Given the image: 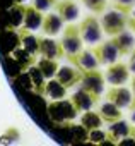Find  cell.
I'll return each instance as SVG.
<instances>
[{
  "label": "cell",
  "mask_w": 135,
  "mask_h": 146,
  "mask_svg": "<svg viewBox=\"0 0 135 146\" xmlns=\"http://www.w3.org/2000/svg\"><path fill=\"white\" fill-rule=\"evenodd\" d=\"M101 26L106 35L115 36L128 26V14H125L118 9L108 11V12H104L103 19H101Z\"/></svg>",
  "instance_id": "3"
},
{
  "label": "cell",
  "mask_w": 135,
  "mask_h": 146,
  "mask_svg": "<svg viewBox=\"0 0 135 146\" xmlns=\"http://www.w3.org/2000/svg\"><path fill=\"white\" fill-rule=\"evenodd\" d=\"M89 139L92 143H104V141H108V132H103L101 127L92 129V131H89Z\"/></svg>",
  "instance_id": "26"
},
{
  "label": "cell",
  "mask_w": 135,
  "mask_h": 146,
  "mask_svg": "<svg viewBox=\"0 0 135 146\" xmlns=\"http://www.w3.org/2000/svg\"><path fill=\"white\" fill-rule=\"evenodd\" d=\"M103 124H104V120L101 119L99 112H92V110H86L84 115H82V119H81V125L87 132L92 131V129H99Z\"/></svg>",
  "instance_id": "22"
},
{
  "label": "cell",
  "mask_w": 135,
  "mask_h": 146,
  "mask_svg": "<svg viewBox=\"0 0 135 146\" xmlns=\"http://www.w3.org/2000/svg\"><path fill=\"white\" fill-rule=\"evenodd\" d=\"M67 60L72 62L75 67H79L82 72H84V70H91V69H98V65H99V62H98L94 52H92V50H87V48H86V50L82 48L77 55L67 58Z\"/></svg>",
  "instance_id": "12"
},
{
  "label": "cell",
  "mask_w": 135,
  "mask_h": 146,
  "mask_svg": "<svg viewBox=\"0 0 135 146\" xmlns=\"http://www.w3.org/2000/svg\"><path fill=\"white\" fill-rule=\"evenodd\" d=\"M111 41L116 45L120 55H130L133 52V48H135V38L128 29H123L118 35L111 36Z\"/></svg>",
  "instance_id": "15"
},
{
  "label": "cell",
  "mask_w": 135,
  "mask_h": 146,
  "mask_svg": "<svg viewBox=\"0 0 135 146\" xmlns=\"http://www.w3.org/2000/svg\"><path fill=\"white\" fill-rule=\"evenodd\" d=\"M104 74L98 69H91V70H84L82 72V79H81V86L98 96H101L103 90H104Z\"/></svg>",
  "instance_id": "6"
},
{
  "label": "cell",
  "mask_w": 135,
  "mask_h": 146,
  "mask_svg": "<svg viewBox=\"0 0 135 146\" xmlns=\"http://www.w3.org/2000/svg\"><path fill=\"white\" fill-rule=\"evenodd\" d=\"M56 79L69 90L74 88L75 84H81L82 79V70L79 67H62L56 70Z\"/></svg>",
  "instance_id": "13"
},
{
  "label": "cell",
  "mask_w": 135,
  "mask_h": 146,
  "mask_svg": "<svg viewBox=\"0 0 135 146\" xmlns=\"http://www.w3.org/2000/svg\"><path fill=\"white\" fill-rule=\"evenodd\" d=\"M106 100H109L111 103L118 105L120 108H128L133 96H132V91L126 90L125 86H111L108 91H106Z\"/></svg>",
  "instance_id": "11"
},
{
  "label": "cell",
  "mask_w": 135,
  "mask_h": 146,
  "mask_svg": "<svg viewBox=\"0 0 135 146\" xmlns=\"http://www.w3.org/2000/svg\"><path fill=\"white\" fill-rule=\"evenodd\" d=\"M99 115H101V119H103L106 124H113V122L123 119L121 108H120L118 105L111 103L109 100H106L104 103H101V107H99Z\"/></svg>",
  "instance_id": "18"
},
{
  "label": "cell",
  "mask_w": 135,
  "mask_h": 146,
  "mask_svg": "<svg viewBox=\"0 0 135 146\" xmlns=\"http://www.w3.org/2000/svg\"><path fill=\"white\" fill-rule=\"evenodd\" d=\"M92 52H94V55H96L99 65H111V64L118 62V58L121 57L120 52H118V48H116V45H115L111 40L96 45V48H94Z\"/></svg>",
  "instance_id": "7"
},
{
  "label": "cell",
  "mask_w": 135,
  "mask_h": 146,
  "mask_svg": "<svg viewBox=\"0 0 135 146\" xmlns=\"http://www.w3.org/2000/svg\"><path fill=\"white\" fill-rule=\"evenodd\" d=\"M70 100H72V103L75 105V108L79 112H86V110H92V107L99 103L101 96H98V95H94V93H91V91H87L81 86V90H77L72 95Z\"/></svg>",
  "instance_id": "9"
},
{
  "label": "cell",
  "mask_w": 135,
  "mask_h": 146,
  "mask_svg": "<svg viewBox=\"0 0 135 146\" xmlns=\"http://www.w3.org/2000/svg\"><path fill=\"white\" fill-rule=\"evenodd\" d=\"M41 24H43V12L34 5H28L24 9V28L29 31H34V29H39Z\"/></svg>",
  "instance_id": "16"
},
{
  "label": "cell",
  "mask_w": 135,
  "mask_h": 146,
  "mask_svg": "<svg viewBox=\"0 0 135 146\" xmlns=\"http://www.w3.org/2000/svg\"><path fill=\"white\" fill-rule=\"evenodd\" d=\"M132 91H133V96H135V78L132 79Z\"/></svg>",
  "instance_id": "30"
},
{
  "label": "cell",
  "mask_w": 135,
  "mask_h": 146,
  "mask_svg": "<svg viewBox=\"0 0 135 146\" xmlns=\"http://www.w3.org/2000/svg\"><path fill=\"white\" fill-rule=\"evenodd\" d=\"M28 76H29V84H31V90L43 95L45 93V76H43V72L39 70V67H29L28 70Z\"/></svg>",
  "instance_id": "21"
},
{
  "label": "cell",
  "mask_w": 135,
  "mask_h": 146,
  "mask_svg": "<svg viewBox=\"0 0 135 146\" xmlns=\"http://www.w3.org/2000/svg\"><path fill=\"white\" fill-rule=\"evenodd\" d=\"M79 28H81L82 40H84L87 45L94 46V45L99 43V40H101V36H103V26H101V23L98 21L96 16H87V17H84V21L81 23Z\"/></svg>",
  "instance_id": "4"
},
{
  "label": "cell",
  "mask_w": 135,
  "mask_h": 146,
  "mask_svg": "<svg viewBox=\"0 0 135 146\" xmlns=\"http://www.w3.org/2000/svg\"><path fill=\"white\" fill-rule=\"evenodd\" d=\"M21 43H22V46H24V52H28L29 55H33V57H36V55H39V38L38 36H34L29 29H22L21 31Z\"/></svg>",
  "instance_id": "19"
},
{
  "label": "cell",
  "mask_w": 135,
  "mask_h": 146,
  "mask_svg": "<svg viewBox=\"0 0 135 146\" xmlns=\"http://www.w3.org/2000/svg\"><path fill=\"white\" fill-rule=\"evenodd\" d=\"M55 2H56V0H34V7L43 12V11H48L50 7H53Z\"/></svg>",
  "instance_id": "27"
},
{
  "label": "cell",
  "mask_w": 135,
  "mask_h": 146,
  "mask_svg": "<svg viewBox=\"0 0 135 146\" xmlns=\"http://www.w3.org/2000/svg\"><path fill=\"white\" fill-rule=\"evenodd\" d=\"M39 55L46 58L60 60L65 57V50L62 46V41H56L51 38H39Z\"/></svg>",
  "instance_id": "10"
},
{
  "label": "cell",
  "mask_w": 135,
  "mask_h": 146,
  "mask_svg": "<svg viewBox=\"0 0 135 146\" xmlns=\"http://www.w3.org/2000/svg\"><path fill=\"white\" fill-rule=\"evenodd\" d=\"M82 35H81V28L75 24H69L63 31V38H62V46L65 50V58H70L74 55H77L82 50Z\"/></svg>",
  "instance_id": "2"
},
{
  "label": "cell",
  "mask_w": 135,
  "mask_h": 146,
  "mask_svg": "<svg viewBox=\"0 0 135 146\" xmlns=\"http://www.w3.org/2000/svg\"><path fill=\"white\" fill-rule=\"evenodd\" d=\"M128 26L135 31V14L133 16H128Z\"/></svg>",
  "instance_id": "29"
},
{
  "label": "cell",
  "mask_w": 135,
  "mask_h": 146,
  "mask_svg": "<svg viewBox=\"0 0 135 146\" xmlns=\"http://www.w3.org/2000/svg\"><path fill=\"white\" fill-rule=\"evenodd\" d=\"M128 69H130V72H133V74H135V48H133V52L130 53V60H128Z\"/></svg>",
  "instance_id": "28"
},
{
  "label": "cell",
  "mask_w": 135,
  "mask_h": 146,
  "mask_svg": "<svg viewBox=\"0 0 135 146\" xmlns=\"http://www.w3.org/2000/svg\"><path fill=\"white\" fill-rule=\"evenodd\" d=\"M38 67H39V70L43 72V76H45L46 79H51V78L56 76V70H58V60L43 57V58L38 62Z\"/></svg>",
  "instance_id": "23"
},
{
  "label": "cell",
  "mask_w": 135,
  "mask_h": 146,
  "mask_svg": "<svg viewBox=\"0 0 135 146\" xmlns=\"http://www.w3.org/2000/svg\"><path fill=\"white\" fill-rule=\"evenodd\" d=\"M45 96H48L50 100H62L67 96V88L58 81V79H50L46 84H45Z\"/></svg>",
  "instance_id": "20"
},
{
  "label": "cell",
  "mask_w": 135,
  "mask_h": 146,
  "mask_svg": "<svg viewBox=\"0 0 135 146\" xmlns=\"http://www.w3.org/2000/svg\"><path fill=\"white\" fill-rule=\"evenodd\" d=\"M55 11L56 14L65 21V23H72L79 17V7L75 2H72V0H58V2H55Z\"/></svg>",
  "instance_id": "14"
},
{
  "label": "cell",
  "mask_w": 135,
  "mask_h": 146,
  "mask_svg": "<svg viewBox=\"0 0 135 146\" xmlns=\"http://www.w3.org/2000/svg\"><path fill=\"white\" fill-rule=\"evenodd\" d=\"M63 19L55 12V14H46L45 17H43V24H41V29H43V33L45 35H48V36H55V35H58L62 29H63Z\"/></svg>",
  "instance_id": "17"
},
{
  "label": "cell",
  "mask_w": 135,
  "mask_h": 146,
  "mask_svg": "<svg viewBox=\"0 0 135 146\" xmlns=\"http://www.w3.org/2000/svg\"><path fill=\"white\" fill-rule=\"evenodd\" d=\"M133 5H135V0H115V4H113L115 9H118V11H121V12H125L128 16H130Z\"/></svg>",
  "instance_id": "25"
},
{
  "label": "cell",
  "mask_w": 135,
  "mask_h": 146,
  "mask_svg": "<svg viewBox=\"0 0 135 146\" xmlns=\"http://www.w3.org/2000/svg\"><path fill=\"white\" fill-rule=\"evenodd\" d=\"M130 112H132V120L135 122V108H133V110H130Z\"/></svg>",
  "instance_id": "31"
},
{
  "label": "cell",
  "mask_w": 135,
  "mask_h": 146,
  "mask_svg": "<svg viewBox=\"0 0 135 146\" xmlns=\"http://www.w3.org/2000/svg\"><path fill=\"white\" fill-rule=\"evenodd\" d=\"M77 112H79V110L75 108V105L72 103V100H65V98H62V100H53V102L48 105V113H50V117H51L55 122H58V124H65V122L75 119Z\"/></svg>",
  "instance_id": "1"
},
{
  "label": "cell",
  "mask_w": 135,
  "mask_h": 146,
  "mask_svg": "<svg viewBox=\"0 0 135 146\" xmlns=\"http://www.w3.org/2000/svg\"><path fill=\"white\" fill-rule=\"evenodd\" d=\"M106 132H108V141H109V143L120 144L123 139L135 137V125H130L126 120L120 119V120L109 124Z\"/></svg>",
  "instance_id": "5"
},
{
  "label": "cell",
  "mask_w": 135,
  "mask_h": 146,
  "mask_svg": "<svg viewBox=\"0 0 135 146\" xmlns=\"http://www.w3.org/2000/svg\"><path fill=\"white\" fill-rule=\"evenodd\" d=\"M128 76H130V69L128 65H125L123 62H115L108 67L106 74H104V79L111 84V86H121L128 81Z\"/></svg>",
  "instance_id": "8"
},
{
  "label": "cell",
  "mask_w": 135,
  "mask_h": 146,
  "mask_svg": "<svg viewBox=\"0 0 135 146\" xmlns=\"http://www.w3.org/2000/svg\"><path fill=\"white\" fill-rule=\"evenodd\" d=\"M82 2L94 14H103L104 9H106V5H108V0H82Z\"/></svg>",
  "instance_id": "24"
}]
</instances>
